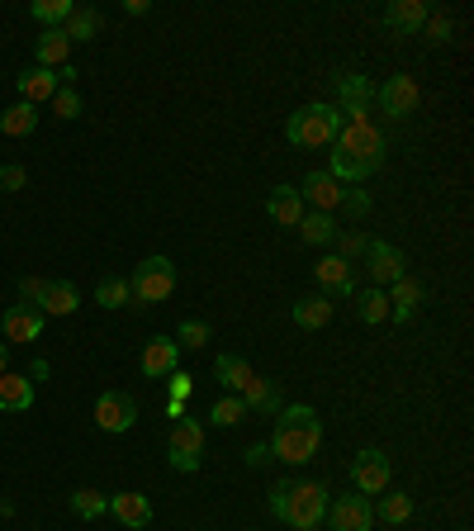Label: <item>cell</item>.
I'll return each instance as SVG.
<instances>
[{"instance_id": "cell-13", "label": "cell", "mask_w": 474, "mask_h": 531, "mask_svg": "<svg viewBox=\"0 0 474 531\" xmlns=\"http://www.w3.org/2000/svg\"><path fill=\"white\" fill-rule=\"evenodd\" d=\"M365 266H370V285H394L399 275H408L403 252L389 242H365Z\"/></svg>"}, {"instance_id": "cell-29", "label": "cell", "mask_w": 474, "mask_h": 531, "mask_svg": "<svg viewBox=\"0 0 474 531\" xmlns=\"http://www.w3.org/2000/svg\"><path fill=\"white\" fill-rule=\"evenodd\" d=\"M62 34H67V43H95V38H100V10H91V5H76L72 19L62 24Z\"/></svg>"}, {"instance_id": "cell-4", "label": "cell", "mask_w": 474, "mask_h": 531, "mask_svg": "<svg viewBox=\"0 0 474 531\" xmlns=\"http://www.w3.org/2000/svg\"><path fill=\"white\" fill-rule=\"evenodd\" d=\"M342 129V110L328 105V100H313V105H299V110L285 119V143L290 147H332Z\"/></svg>"}, {"instance_id": "cell-42", "label": "cell", "mask_w": 474, "mask_h": 531, "mask_svg": "<svg viewBox=\"0 0 474 531\" xmlns=\"http://www.w3.org/2000/svg\"><path fill=\"white\" fill-rule=\"evenodd\" d=\"M24 185H29V171H24V166H0V190H5V195H15V190H24Z\"/></svg>"}, {"instance_id": "cell-11", "label": "cell", "mask_w": 474, "mask_h": 531, "mask_svg": "<svg viewBox=\"0 0 474 531\" xmlns=\"http://www.w3.org/2000/svg\"><path fill=\"white\" fill-rule=\"evenodd\" d=\"M43 313L34 304H10V309L0 313V332H5V347H29L38 342V332H43Z\"/></svg>"}, {"instance_id": "cell-38", "label": "cell", "mask_w": 474, "mask_h": 531, "mask_svg": "<svg viewBox=\"0 0 474 531\" xmlns=\"http://www.w3.org/2000/svg\"><path fill=\"white\" fill-rule=\"evenodd\" d=\"M422 34H427V43H432V48H441V43H451L456 24H451V15H446V10H432V15H427V24H422Z\"/></svg>"}, {"instance_id": "cell-3", "label": "cell", "mask_w": 474, "mask_h": 531, "mask_svg": "<svg viewBox=\"0 0 474 531\" xmlns=\"http://www.w3.org/2000/svg\"><path fill=\"white\" fill-rule=\"evenodd\" d=\"M271 513L294 531L323 527V517H328V489L318 479H280V484H271Z\"/></svg>"}, {"instance_id": "cell-45", "label": "cell", "mask_w": 474, "mask_h": 531, "mask_svg": "<svg viewBox=\"0 0 474 531\" xmlns=\"http://www.w3.org/2000/svg\"><path fill=\"white\" fill-rule=\"evenodd\" d=\"M166 380H171V399H176V403H185V399H190V389H195V380H190L185 370H176V375H166Z\"/></svg>"}, {"instance_id": "cell-17", "label": "cell", "mask_w": 474, "mask_h": 531, "mask_svg": "<svg viewBox=\"0 0 474 531\" xmlns=\"http://www.w3.org/2000/svg\"><path fill=\"white\" fill-rule=\"evenodd\" d=\"M266 214H271L280 228H299L304 214H309V204H304V195H299L294 185H275L271 200H266Z\"/></svg>"}, {"instance_id": "cell-31", "label": "cell", "mask_w": 474, "mask_h": 531, "mask_svg": "<svg viewBox=\"0 0 474 531\" xmlns=\"http://www.w3.org/2000/svg\"><path fill=\"white\" fill-rule=\"evenodd\" d=\"M72 10H76V0H34V5H29V15H34L43 29L67 24V19H72Z\"/></svg>"}, {"instance_id": "cell-39", "label": "cell", "mask_w": 474, "mask_h": 531, "mask_svg": "<svg viewBox=\"0 0 474 531\" xmlns=\"http://www.w3.org/2000/svg\"><path fill=\"white\" fill-rule=\"evenodd\" d=\"M53 114L62 119V124H72V119H81V95H76L72 86H62V91L53 95Z\"/></svg>"}, {"instance_id": "cell-23", "label": "cell", "mask_w": 474, "mask_h": 531, "mask_svg": "<svg viewBox=\"0 0 474 531\" xmlns=\"http://www.w3.org/2000/svg\"><path fill=\"white\" fill-rule=\"evenodd\" d=\"M34 57L38 67H48V72H62L67 62H72V43H67V34L62 29H43L34 43Z\"/></svg>"}, {"instance_id": "cell-43", "label": "cell", "mask_w": 474, "mask_h": 531, "mask_svg": "<svg viewBox=\"0 0 474 531\" xmlns=\"http://www.w3.org/2000/svg\"><path fill=\"white\" fill-rule=\"evenodd\" d=\"M43 285H48V280H38V275H24V280H19V304H34V309H38V299H43Z\"/></svg>"}, {"instance_id": "cell-25", "label": "cell", "mask_w": 474, "mask_h": 531, "mask_svg": "<svg viewBox=\"0 0 474 531\" xmlns=\"http://www.w3.org/2000/svg\"><path fill=\"white\" fill-rule=\"evenodd\" d=\"M214 380H219L228 394H242V389L256 380V370L247 366V356H233V351H223L219 361H214Z\"/></svg>"}, {"instance_id": "cell-1", "label": "cell", "mask_w": 474, "mask_h": 531, "mask_svg": "<svg viewBox=\"0 0 474 531\" xmlns=\"http://www.w3.org/2000/svg\"><path fill=\"white\" fill-rule=\"evenodd\" d=\"M384 133L370 124V119H356V124H342L337 138H332V176L342 185H361L370 171L384 166Z\"/></svg>"}, {"instance_id": "cell-18", "label": "cell", "mask_w": 474, "mask_h": 531, "mask_svg": "<svg viewBox=\"0 0 474 531\" xmlns=\"http://www.w3.org/2000/svg\"><path fill=\"white\" fill-rule=\"evenodd\" d=\"M19 86V100H29V105H43V100H53L57 91H62V76L48 72V67H29V72L15 76Z\"/></svg>"}, {"instance_id": "cell-7", "label": "cell", "mask_w": 474, "mask_h": 531, "mask_svg": "<svg viewBox=\"0 0 474 531\" xmlns=\"http://www.w3.org/2000/svg\"><path fill=\"white\" fill-rule=\"evenodd\" d=\"M337 110H342V124H356V119H370V100H375V86H370V76L361 72H337Z\"/></svg>"}, {"instance_id": "cell-32", "label": "cell", "mask_w": 474, "mask_h": 531, "mask_svg": "<svg viewBox=\"0 0 474 531\" xmlns=\"http://www.w3.org/2000/svg\"><path fill=\"white\" fill-rule=\"evenodd\" d=\"M95 304H100V309H128V304H133V294H128V280H119V275H105V280L95 285Z\"/></svg>"}, {"instance_id": "cell-30", "label": "cell", "mask_w": 474, "mask_h": 531, "mask_svg": "<svg viewBox=\"0 0 474 531\" xmlns=\"http://www.w3.org/2000/svg\"><path fill=\"white\" fill-rule=\"evenodd\" d=\"M356 318H361V323H370V328H375V323H384V318H389V294L375 290V285H370V290H361V294H356Z\"/></svg>"}, {"instance_id": "cell-37", "label": "cell", "mask_w": 474, "mask_h": 531, "mask_svg": "<svg viewBox=\"0 0 474 531\" xmlns=\"http://www.w3.org/2000/svg\"><path fill=\"white\" fill-rule=\"evenodd\" d=\"M209 342H214V328L200 323V318H185L181 332H176V347H185V351H204Z\"/></svg>"}, {"instance_id": "cell-46", "label": "cell", "mask_w": 474, "mask_h": 531, "mask_svg": "<svg viewBox=\"0 0 474 531\" xmlns=\"http://www.w3.org/2000/svg\"><path fill=\"white\" fill-rule=\"evenodd\" d=\"M152 10V0H124V15H147Z\"/></svg>"}, {"instance_id": "cell-19", "label": "cell", "mask_w": 474, "mask_h": 531, "mask_svg": "<svg viewBox=\"0 0 474 531\" xmlns=\"http://www.w3.org/2000/svg\"><path fill=\"white\" fill-rule=\"evenodd\" d=\"M81 309V294H76L72 280H48L43 285V299H38V313L43 318H67V313Z\"/></svg>"}, {"instance_id": "cell-8", "label": "cell", "mask_w": 474, "mask_h": 531, "mask_svg": "<svg viewBox=\"0 0 474 531\" xmlns=\"http://www.w3.org/2000/svg\"><path fill=\"white\" fill-rule=\"evenodd\" d=\"M133 422H138V399H133V394L105 389V394L95 399V427H100V432L119 437V432H128Z\"/></svg>"}, {"instance_id": "cell-16", "label": "cell", "mask_w": 474, "mask_h": 531, "mask_svg": "<svg viewBox=\"0 0 474 531\" xmlns=\"http://www.w3.org/2000/svg\"><path fill=\"white\" fill-rule=\"evenodd\" d=\"M427 15H432V5H427V0H394V5L384 10V29H389V34H399V38L422 34Z\"/></svg>"}, {"instance_id": "cell-10", "label": "cell", "mask_w": 474, "mask_h": 531, "mask_svg": "<svg viewBox=\"0 0 474 531\" xmlns=\"http://www.w3.org/2000/svg\"><path fill=\"white\" fill-rule=\"evenodd\" d=\"M389 456H384L380 446H365L361 456L351 460V484H356V494H384L389 489Z\"/></svg>"}, {"instance_id": "cell-35", "label": "cell", "mask_w": 474, "mask_h": 531, "mask_svg": "<svg viewBox=\"0 0 474 531\" xmlns=\"http://www.w3.org/2000/svg\"><path fill=\"white\" fill-rule=\"evenodd\" d=\"M242 418H247V403L237 399V394H223V399L209 403V422L214 427H237Z\"/></svg>"}, {"instance_id": "cell-21", "label": "cell", "mask_w": 474, "mask_h": 531, "mask_svg": "<svg viewBox=\"0 0 474 531\" xmlns=\"http://www.w3.org/2000/svg\"><path fill=\"white\" fill-rule=\"evenodd\" d=\"M313 280L323 285V294H356V275H351V261L342 257H323L318 266H313Z\"/></svg>"}, {"instance_id": "cell-33", "label": "cell", "mask_w": 474, "mask_h": 531, "mask_svg": "<svg viewBox=\"0 0 474 531\" xmlns=\"http://www.w3.org/2000/svg\"><path fill=\"white\" fill-rule=\"evenodd\" d=\"M299 233H304V242H313V247H328V242L337 238V219H332V214H304Z\"/></svg>"}, {"instance_id": "cell-22", "label": "cell", "mask_w": 474, "mask_h": 531, "mask_svg": "<svg viewBox=\"0 0 474 531\" xmlns=\"http://www.w3.org/2000/svg\"><path fill=\"white\" fill-rule=\"evenodd\" d=\"M418 309H422V285L413 275H399V280H394V294H389V318H394V323H413Z\"/></svg>"}, {"instance_id": "cell-44", "label": "cell", "mask_w": 474, "mask_h": 531, "mask_svg": "<svg viewBox=\"0 0 474 531\" xmlns=\"http://www.w3.org/2000/svg\"><path fill=\"white\" fill-rule=\"evenodd\" d=\"M242 460H247V465H252V470H261V465H271V446H266V441H252V446H247V451H242Z\"/></svg>"}, {"instance_id": "cell-12", "label": "cell", "mask_w": 474, "mask_h": 531, "mask_svg": "<svg viewBox=\"0 0 474 531\" xmlns=\"http://www.w3.org/2000/svg\"><path fill=\"white\" fill-rule=\"evenodd\" d=\"M332 531H370L375 527V508H370V498L365 494H342V498H332Z\"/></svg>"}, {"instance_id": "cell-48", "label": "cell", "mask_w": 474, "mask_h": 531, "mask_svg": "<svg viewBox=\"0 0 474 531\" xmlns=\"http://www.w3.org/2000/svg\"><path fill=\"white\" fill-rule=\"evenodd\" d=\"M5 370H10V347L0 342V375H5Z\"/></svg>"}, {"instance_id": "cell-20", "label": "cell", "mask_w": 474, "mask_h": 531, "mask_svg": "<svg viewBox=\"0 0 474 531\" xmlns=\"http://www.w3.org/2000/svg\"><path fill=\"white\" fill-rule=\"evenodd\" d=\"M34 399H38V389L29 375H10V370L0 375V413H29Z\"/></svg>"}, {"instance_id": "cell-27", "label": "cell", "mask_w": 474, "mask_h": 531, "mask_svg": "<svg viewBox=\"0 0 474 531\" xmlns=\"http://www.w3.org/2000/svg\"><path fill=\"white\" fill-rule=\"evenodd\" d=\"M34 129H38V105L15 100L10 110H0V133H5V138H29Z\"/></svg>"}, {"instance_id": "cell-24", "label": "cell", "mask_w": 474, "mask_h": 531, "mask_svg": "<svg viewBox=\"0 0 474 531\" xmlns=\"http://www.w3.org/2000/svg\"><path fill=\"white\" fill-rule=\"evenodd\" d=\"M294 328H304V332H318L323 323H332V299L323 290L318 294H304V299H294Z\"/></svg>"}, {"instance_id": "cell-28", "label": "cell", "mask_w": 474, "mask_h": 531, "mask_svg": "<svg viewBox=\"0 0 474 531\" xmlns=\"http://www.w3.org/2000/svg\"><path fill=\"white\" fill-rule=\"evenodd\" d=\"M237 399L247 403V413H280V408H285V403H280V389H275V380H261V375H256V380L242 389Z\"/></svg>"}, {"instance_id": "cell-9", "label": "cell", "mask_w": 474, "mask_h": 531, "mask_svg": "<svg viewBox=\"0 0 474 531\" xmlns=\"http://www.w3.org/2000/svg\"><path fill=\"white\" fill-rule=\"evenodd\" d=\"M375 100H380V110L389 114V119H408V114H418L422 91H418V81H413V76L399 72V76H389L380 91H375Z\"/></svg>"}, {"instance_id": "cell-36", "label": "cell", "mask_w": 474, "mask_h": 531, "mask_svg": "<svg viewBox=\"0 0 474 531\" xmlns=\"http://www.w3.org/2000/svg\"><path fill=\"white\" fill-rule=\"evenodd\" d=\"M72 513L81 517V522H91V517H105V513H110V498L100 494V489H76V494H72Z\"/></svg>"}, {"instance_id": "cell-41", "label": "cell", "mask_w": 474, "mask_h": 531, "mask_svg": "<svg viewBox=\"0 0 474 531\" xmlns=\"http://www.w3.org/2000/svg\"><path fill=\"white\" fill-rule=\"evenodd\" d=\"M332 242L342 247L337 257L351 261V257H365V242H370V238H361V233H347V228H337V238H332Z\"/></svg>"}, {"instance_id": "cell-5", "label": "cell", "mask_w": 474, "mask_h": 531, "mask_svg": "<svg viewBox=\"0 0 474 531\" xmlns=\"http://www.w3.org/2000/svg\"><path fill=\"white\" fill-rule=\"evenodd\" d=\"M176 261L171 257H147L133 266L128 275V294H133V304L128 309H152V304H166L171 294H176Z\"/></svg>"}, {"instance_id": "cell-26", "label": "cell", "mask_w": 474, "mask_h": 531, "mask_svg": "<svg viewBox=\"0 0 474 531\" xmlns=\"http://www.w3.org/2000/svg\"><path fill=\"white\" fill-rule=\"evenodd\" d=\"M110 513L124 522L128 531H143L152 522V503L147 494H110Z\"/></svg>"}, {"instance_id": "cell-2", "label": "cell", "mask_w": 474, "mask_h": 531, "mask_svg": "<svg viewBox=\"0 0 474 531\" xmlns=\"http://www.w3.org/2000/svg\"><path fill=\"white\" fill-rule=\"evenodd\" d=\"M318 441H323V418L313 413L309 403H294L275 413V432H271V456L285 465H309L318 456Z\"/></svg>"}, {"instance_id": "cell-14", "label": "cell", "mask_w": 474, "mask_h": 531, "mask_svg": "<svg viewBox=\"0 0 474 531\" xmlns=\"http://www.w3.org/2000/svg\"><path fill=\"white\" fill-rule=\"evenodd\" d=\"M299 195H304V204H313V214H337L342 209V181L332 171H309Z\"/></svg>"}, {"instance_id": "cell-47", "label": "cell", "mask_w": 474, "mask_h": 531, "mask_svg": "<svg viewBox=\"0 0 474 531\" xmlns=\"http://www.w3.org/2000/svg\"><path fill=\"white\" fill-rule=\"evenodd\" d=\"M166 418L176 422V418H185V403H176V399H166Z\"/></svg>"}, {"instance_id": "cell-40", "label": "cell", "mask_w": 474, "mask_h": 531, "mask_svg": "<svg viewBox=\"0 0 474 531\" xmlns=\"http://www.w3.org/2000/svg\"><path fill=\"white\" fill-rule=\"evenodd\" d=\"M342 209H347V214H356V219H365V214H370V190L342 185Z\"/></svg>"}, {"instance_id": "cell-6", "label": "cell", "mask_w": 474, "mask_h": 531, "mask_svg": "<svg viewBox=\"0 0 474 531\" xmlns=\"http://www.w3.org/2000/svg\"><path fill=\"white\" fill-rule=\"evenodd\" d=\"M171 456H166V465L176 470V475H195L200 470V456H204V427H200V418H176L171 422Z\"/></svg>"}, {"instance_id": "cell-15", "label": "cell", "mask_w": 474, "mask_h": 531, "mask_svg": "<svg viewBox=\"0 0 474 531\" xmlns=\"http://www.w3.org/2000/svg\"><path fill=\"white\" fill-rule=\"evenodd\" d=\"M181 370V347L176 337H147L143 342V375L147 380H166Z\"/></svg>"}, {"instance_id": "cell-34", "label": "cell", "mask_w": 474, "mask_h": 531, "mask_svg": "<svg viewBox=\"0 0 474 531\" xmlns=\"http://www.w3.org/2000/svg\"><path fill=\"white\" fill-rule=\"evenodd\" d=\"M413 517V498L408 494H384L380 508H375V522H389V527H403Z\"/></svg>"}]
</instances>
